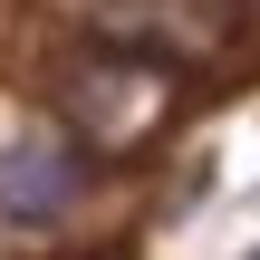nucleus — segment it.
Masks as SVG:
<instances>
[{"mask_svg":"<svg viewBox=\"0 0 260 260\" xmlns=\"http://www.w3.org/2000/svg\"><path fill=\"white\" fill-rule=\"evenodd\" d=\"M174 116V77L154 68V58H96V68H77V87H68V135L77 145H135V135H154Z\"/></svg>","mask_w":260,"mask_h":260,"instance_id":"1","label":"nucleus"},{"mask_svg":"<svg viewBox=\"0 0 260 260\" xmlns=\"http://www.w3.org/2000/svg\"><path fill=\"white\" fill-rule=\"evenodd\" d=\"M87 193V145L68 125H29L0 145V232H48Z\"/></svg>","mask_w":260,"mask_h":260,"instance_id":"2","label":"nucleus"}]
</instances>
